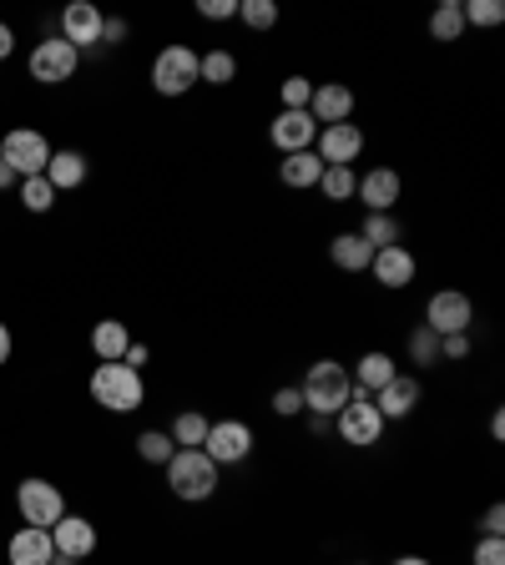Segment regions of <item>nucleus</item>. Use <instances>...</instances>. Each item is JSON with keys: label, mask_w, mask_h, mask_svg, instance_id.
I'll return each instance as SVG.
<instances>
[{"label": "nucleus", "mask_w": 505, "mask_h": 565, "mask_svg": "<svg viewBox=\"0 0 505 565\" xmlns=\"http://www.w3.org/2000/svg\"><path fill=\"white\" fill-rule=\"evenodd\" d=\"M475 565H505V535L475 540Z\"/></svg>", "instance_id": "obj_37"}, {"label": "nucleus", "mask_w": 505, "mask_h": 565, "mask_svg": "<svg viewBox=\"0 0 505 565\" xmlns=\"http://www.w3.org/2000/svg\"><path fill=\"white\" fill-rule=\"evenodd\" d=\"M308 117L319 121V127H339V121H354V92H349L344 81H324V86H314Z\"/></svg>", "instance_id": "obj_15"}, {"label": "nucleus", "mask_w": 505, "mask_h": 565, "mask_svg": "<svg viewBox=\"0 0 505 565\" xmlns=\"http://www.w3.org/2000/svg\"><path fill=\"white\" fill-rule=\"evenodd\" d=\"M460 15H466V26H501L505 5L501 0H460Z\"/></svg>", "instance_id": "obj_34"}, {"label": "nucleus", "mask_w": 505, "mask_h": 565, "mask_svg": "<svg viewBox=\"0 0 505 565\" xmlns=\"http://www.w3.org/2000/svg\"><path fill=\"white\" fill-rule=\"evenodd\" d=\"M314 152H319L324 167H354L364 152V132L360 121H339V127H319L314 137Z\"/></svg>", "instance_id": "obj_11"}, {"label": "nucleus", "mask_w": 505, "mask_h": 565, "mask_svg": "<svg viewBox=\"0 0 505 565\" xmlns=\"http://www.w3.org/2000/svg\"><path fill=\"white\" fill-rule=\"evenodd\" d=\"M445 358H470V333H445L439 339V364Z\"/></svg>", "instance_id": "obj_39"}, {"label": "nucleus", "mask_w": 505, "mask_h": 565, "mask_svg": "<svg viewBox=\"0 0 505 565\" xmlns=\"http://www.w3.org/2000/svg\"><path fill=\"white\" fill-rule=\"evenodd\" d=\"M198 86V51L173 40V46H162L157 61H152V92L157 96H187Z\"/></svg>", "instance_id": "obj_5"}, {"label": "nucleus", "mask_w": 505, "mask_h": 565, "mask_svg": "<svg viewBox=\"0 0 505 565\" xmlns=\"http://www.w3.org/2000/svg\"><path fill=\"white\" fill-rule=\"evenodd\" d=\"M333 429H339V439L344 445H354V449H369V445H379V434H385V414L374 409V395L369 389H349V404L333 414Z\"/></svg>", "instance_id": "obj_4"}, {"label": "nucleus", "mask_w": 505, "mask_h": 565, "mask_svg": "<svg viewBox=\"0 0 505 565\" xmlns=\"http://www.w3.org/2000/svg\"><path fill=\"white\" fill-rule=\"evenodd\" d=\"M395 374H399V368H395V358H389L385 349H369V354L354 364V384H360V389H369V395H374V389H385Z\"/></svg>", "instance_id": "obj_26"}, {"label": "nucleus", "mask_w": 505, "mask_h": 565, "mask_svg": "<svg viewBox=\"0 0 505 565\" xmlns=\"http://www.w3.org/2000/svg\"><path fill=\"white\" fill-rule=\"evenodd\" d=\"M354 183H360V177H354V167H324L319 192L329 202H349V198H354Z\"/></svg>", "instance_id": "obj_31"}, {"label": "nucleus", "mask_w": 505, "mask_h": 565, "mask_svg": "<svg viewBox=\"0 0 505 565\" xmlns=\"http://www.w3.org/2000/svg\"><path fill=\"white\" fill-rule=\"evenodd\" d=\"M11 51H15V31L5 26V21H0V61H5Z\"/></svg>", "instance_id": "obj_43"}, {"label": "nucleus", "mask_w": 505, "mask_h": 565, "mask_svg": "<svg viewBox=\"0 0 505 565\" xmlns=\"http://www.w3.org/2000/svg\"><path fill=\"white\" fill-rule=\"evenodd\" d=\"M127 343H132V333H127V323H121V318H102V323L92 329V354L102 358V364H121Z\"/></svg>", "instance_id": "obj_22"}, {"label": "nucleus", "mask_w": 505, "mask_h": 565, "mask_svg": "<svg viewBox=\"0 0 505 565\" xmlns=\"http://www.w3.org/2000/svg\"><path fill=\"white\" fill-rule=\"evenodd\" d=\"M470 323H475V303L460 289H439L435 298L425 303V329H435L439 339H445V333H470Z\"/></svg>", "instance_id": "obj_10"}, {"label": "nucleus", "mask_w": 505, "mask_h": 565, "mask_svg": "<svg viewBox=\"0 0 505 565\" xmlns=\"http://www.w3.org/2000/svg\"><path fill=\"white\" fill-rule=\"evenodd\" d=\"M395 565H430V561H425V555H399Z\"/></svg>", "instance_id": "obj_47"}, {"label": "nucleus", "mask_w": 505, "mask_h": 565, "mask_svg": "<svg viewBox=\"0 0 505 565\" xmlns=\"http://www.w3.org/2000/svg\"><path fill=\"white\" fill-rule=\"evenodd\" d=\"M404 349H410V364H420V368H435L439 364V333L425 329V323L410 333V343H404Z\"/></svg>", "instance_id": "obj_30"}, {"label": "nucleus", "mask_w": 505, "mask_h": 565, "mask_svg": "<svg viewBox=\"0 0 505 565\" xmlns=\"http://www.w3.org/2000/svg\"><path fill=\"white\" fill-rule=\"evenodd\" d=\"M329 258H333V268H344V273H369L374 248L364 243L360 233H339V237L329 243Z\"/></svg>", "instance_id": "obj_21"}, {"label": "nucleus", "mask_w": 505, "mask_h": 565, "mask_svg": "<svg viewBox=\"0 0 505 565\" xmlns=\"http://www.w3.org/2000/svg\"><path fill=\"white\" fill-rule=\"evenodd\" d=\"M31 81H40V86H61V81H71L81 71V51L77 46H67L61 36H46L31 51Z\"/></svg>", "instance_id": "obj_8"}, {"label": "nucleus", "mask_w": 505, "mask_h": 565, "mask_svg": "<svg viewBox=\"0 0 505 565\" xmlns=\"http://www.w3.org/2000/svg\"><path fill=\"white\" fill-rule=\"evenodd\" d=\"M146 358H152V349H146V343H127V354H121V364L142 374V364H146Z\"/></svg>", "instance_id": "obj_41"}, {"label": "nucleus", "mask_w": 505, "mask_h": 565, "mask_svg": "<svg viewBox=\"0 0 505 565\" xmlns=\"http://www.w3.org/2000/svg\"><path fill=\"white\" fill-rule=\"evenodd\" d=\"M56 545H51V530H36V526H21L5 545V561L11 565H51Z\"/></svg>", "instance_id": "obj_19"}, {"label": "nucleus", "mask_w": 505, "mask_h": 565, "mask_svg": "<svg viewBox=\"0 0 505 565\" xmlns=\"http://www.w3.org/2000/svg\"><path fill=\"white\" fill-rule=\"evenodd\" d=\"M15 183H21V177H15V172L5 167V162H0V192H5V187H15Z\"/></svg>", "instance_id": "obj_46"}, {"label": "nucleus", "mask_w": 505, "mask_h": 565, "mask_svg": "<svg viewBox=\"0 0 505 565\" xmlns=\"http://www.w3.org/2000/svg\"><path fill=\"white\" fill-rule=\"evenodd\" d=\"M480 530L485 535H505V505H491V510L480 515Z\"/></svg>", "instance_id": "obj_40"}, {"label": "nucleus", "mask_w": 505, "mask_h": 565, "mask_svg": "<svg viewBox=\"0 0 505 565\" xmlns=\"http://www.w3.org/2000/svg\"><path fill=\"white\" fill-rule=\"evenodd\" d=\"M137 455H142L146 464H167L177 455V445H173V434L167 429H142L137 434Z\"/></svg>", "instance_id": "obj_29"}, {"label": "nucleus", "mask_w": 505, "mask_h": 565, "mask_svg": "<svg viewBox=\"0 0 505 565\" xmlns=\"http://www.w3.org/2000/svg\"><path fill=\"white\" fill-rule=\"evenodd\" d=\"M238 21L248 31H273L279 26V5L273 0H238Z\"/></svg>", "instance_id": "obj_32"}, {"label": "nucleus", "mask_w": 505, "mask_h": 565, "mask_svg": "<svg viewBox=\"0 0 505 565\" xmlns=\"http://www.w3.org/2000/svg\"><path fill=\"white\" fill-rule=\"evenodd\" d=\"M430 36H435L439 46H450V40L466 36V15H460V0H439L435 15H430Z\"/></svg>", "instance_id": "obj_27"}, {"label": "nucleus", "mask_w": 505, "mask_h": 565, "mask_svg": "<svg viewBox=\"0 0 505 565\" xmlns=\"http://www.w3.org/2000/svg\"><path fill=\"white\" fill-rule=\"evenodd\" d=\"M349 389H354L349 368L339 364V358H319V364L308 368V379L298 384V395H304V414L333 420V414L349 404Z\"/></svg>", "instance_id": "obj_1"}, {"label": "nucleus", "mask_w": 505, "mask_h": 565, "mask_svg": "<svg viewBox=\"0 0 505 565\" xmlns=\"http://www.w3.org/2000/svg\"><path fill=\"white\" fill-rule=\"evenodd\" d=\"M198 15L202 21H233V15H238V0H198Z\"/></svg>", "instance_id": "obj_38"}, {"label": "nucleus", "mask_w": 505, "mask_h": 565, "mask_svg": "<svg viewBox=\"0 0 505 565\" xmlns=\"http://www.w3.org/2000/svg\"><path fill=\"white\" fill-rule=\"evenodd\" d=\"M273 414H283V420H298V414H304V395H298L293 384H283L279 395H273Z\"/></svg>", "instance_id": "obj_36"}, {"label": "nucleus", "mask_w": 505, "mask_h": 565, "mask_svg": "<svg viewBox=\"0 0 505 565\" xmlns=\"http://www.w3.org/2000/svg\"><path fill=\"white\" fill-rule=\"evenodd\" d=\"M491 439H505V414H501V409L491 414Z\"/></svg>", "instance_id": "obj_45"}, {"label": "nucleus", "mask_w": 505, "mask_h": 565, "mask_svg": "<svg viewBox=\"0 0 505 565\" xmlns=\"http://www.w3.org/2000/svg\"><path fill=\"white\" fill-rule=\"evenodd\" d=\"M167 470V490H173L177 499H192V505H202V499L218 495V464L202 455V449H177L173 460L162 464Z\"/></svg>", "instance_id": "obj_2"}, {"label": "nucleus", "mask_w": 505, "mask_h": 565, "mask_svg": "<svg viewBox=\"0 0 505 565\" xmlns=\"http://www.w3.org/2000/svg\"><path fill=\"white\" fill-rule=\"evenodd\" d=\"M15 510H21V520L36 530H51L61 515H67V495L51 485V480H21L15 485Z\"/></svg>", "instance_id": "obj_7"}, {"label": "nucleus", "mask_w": 505, "mask_h": 565, "mask_svg": "<svg viewBox=\"0 0 505 565\" xmlns=\"http://www.w3.org/2000/svg\"><path fill=\"white\" fill-rule=\"evenodd\" d=\"M21 208L26 212H51L56 208V187L46 177H21Z\"/></svg>", "instance_id": "obj_33"}, {"label": "nucleus", "mask_w": 505, "mask_h": 565, "mask_svg": "<svg viewBox=\"0 0 505 565\" xmlns=\"http://www.w3.org/2000/svg\"><path fill=\"white\" fill-rule=\"evenodd\" d=\"M0 162L15 172V177H46V162H51V142L31 127H15V132L0 137Z\"/></svg>", "instance_id": "obj_6"}, {"label": "nucleus", "mask_w": 505, "mask_h": 565, "mask_svg": "<svg viewBox=\"0 0 505 565\" xmlns=\"http://www.w3.org/2000/svg\"><path fill=\"white\" fill-rule=\"evenodd\" d=\"M202 455L223 470V464H243L252 455V429L243 420H218L208 424V439H202Z\"/></svg>", "instance_id": "obj_9"}, {"label": "nucleus", "mask_w": 505, "mask_h": 565, "mask_svg": "<svg viewBox=\"0 0 505 565\" xmlns=\"http://www.w3.org/2000/svg\"><path fill=\"white\" fill-rule=\"evenodd\" d=\"M127 40V21H107L102 26V46H121Z\"/></svg>", "instance_id": "obj_42"}, {"label": "nucleus", "mask_w": 505, "mask_h": 565, "mask_svg": "<svg viewBox=\"0 0 505 565\" xmlns=\"http://www.w3.org/2000/svg\"><path fill=\"white\" fill-rule=\"evenodd\" d=\"M51 545H56V555L86 561V555L96 551V526L86 520V515H61V520L51 526Z\"/></svg>", "instance_id": "obj_16"}, {"label": "nucleus", "mask_w": 505, "mask_h": 565, "mask_svg": "<svg viewBox=\"0 0 505 565\" xmlns=\"http://www.w3.org/2000/svg\"><path fill=\"white\" fill-rule=\"evenodd\" d=\"M279 96H283V111H308V102H314V81H308V76H289L279 86Z\"/></svg>", "instance_id": "obj_35"}, {"label": "nucleus", "mask_w": 505, "mask_h": 565, "mask_svg": "<svg viewBox=\"0 0 505 565\" xmlns=\"http://www.w3.org/2000/svg\"><path fill=\"white\" fill-rule=\"evenodd\" d=\"M46 183H51L56 192L81 187L86 183V157H81V152H51V162H46Z\"/></svg>", "instance_id": "obj_23"}, {"label": "nucleus", "mask_w": 505, "mask_h": 565, "mask_svg": "<svg viewBox=\"0 0 505 565\" xmlns=\"http://www.w3.org/2000/svg\"><path fill=\"white\" fill-rule=\"evenodd\" d=\"M360 237L369 243L374 252H379V248H399V237H404V227H399L395 212H364Z\"/></svg>", "instance_id": "obj_25"}, {"label": "nucleus", "mask_w": 505, "mask_h": 565, "mask_svg": "<svg viewBox=\"0 0 505 565\" xmlns=\"http://www.w3.org/2000/svg\"><path fill=\"white\" fill-rule=\"evenodd\" d=\"M369 273H374V283L379 289H410L414 283V252L399 243V248H379L374 252V263H369Z\"/></svg>", "instance_id": "obj_18"}, {"label": "nucleus", "mask_w": 505, "mask_h": 565, "mask_svg": "<svg viewBox=\"0 0 505 565\" xmlns=\"http://www.w3.org/2000/svg\"><path fill=\"white\" fill-rule=\"evenodd\" d=\"M11 349H15V339H11V329L0 323V364H11Z\"/></svg>", "instance_id": "obj_44"}, {"label": "nucleus", "mask_w": 505, "mask_h": 565, "mask_svg": "<svg viewBox=\"0 0 505 565\" xmlns=\"http://www.w3.org/2000/svg\"><path fill=\"white\" fill-rule=\"evenodd\" d=\"M102 26H107V15L96 11L92 0H77V5H67V15H61V40L77 46V51H86V46H102Z\"/></svg>", "instance_id": "obj_13"}, {"label": "nucleus", "mask_w": 505, "mask_h": 565, "mask_svg": "<svg viewBox=\"0 0 505 565\" xmlns=\"http://www.w3.org/2000/svg\"><path fill=\"white\" fill-rule=\"evenodd\" d=\"M414 404H420V379H410V374H395V379L385 384V389H374V409L389 420H410Z\"/></svg>", "instance_id": "obj_17"}, {"label": "nucleus", "mask_w": 505, "mask_h": 565, "mask_svg": "<svg viewBox=\"0 0 505 565\" xmlns=\"http://www.w3.org/2000/svg\"><path fill=\"white\" fill-rule=\"evenodd\" d=\"M208 424H213V420H202L198 409H187V414H177V420H173V429H167V434H173L177 449H202V439H208Z\"/></svg>", "instance_id": "obj_28"}, {"label": "nucleus", "mask_w": 505, "mask_h": 565, "mask_svg": "<svg viewBox=\"0 0 505 565\" xmlns=\"http://www.w3.org/2000/svg\"><path fill=\"white\" fill-rule=\"evenodd\" d=\"M198 81H208V86H233V81H238V56L227 51V46L202 51L198 56Z\"/></svg>", "instance_id": "obj_24"}, {"label": "nucleus", "mask_w": 505, "mask_h": 565, "mask_svg": "<svg viewBox=\"0 0 505 565\" xmlns=\"http://www.w3.org/2000/svg\"><path fill=\"white\" fill-rule=\"evenodd\" d=\"M92 399L102 409H111V414H132V409H142L146 384H142V374H137V368H127V364H96Z\"/></svg>", "instance_id": "obj_3"}, {"label": "nucleus", "mask_w": 505, "mask_h": 565, "mask_svg": "<svg viewBox=\"0 0 505 565\" xmlns=\"http://www.w3.org/2000/svg\"><path fill=\"white\" fill-rule=\"evenodd\" d=\"M319 177H324V162H319V152H314V146H308V152H289V157L279 162V183L293 187V192L319 187Z\"/></svg>", "instance_id": "obj_20"}, {"label": "nucleus", "mask_w": 505, "mask_h": 565, "mask_svg": "<svg viewBox=\"0 0 505 565\" xmlns=\"http://www.w3.org/2000/svg\"><path fill=\"white\" fill-rule=\"evenodd\" d=\"M314 137H319V121L308 117V111H279L273 127H268V142L279 146L283 157H289V152H308Z\"/></svg>", "instance_id": "obj_14"}, {"label": "nucleus", "mask_w": 505, "mask_h": 565, "mask_svg": "<svg viewBox=\"0 0 505 565\" xmlns=\"http://www.w3.org/2000/svg\"><path fill=\"white\" fill-rule=\"evenodd\" d=\"M51 565H77V561H71V555H51Z\"/></svg>", "instance_id": "obj_48"}, {"label": "nucleus", "mask_w": 505, "mask_h": 565, "mask_svg": "<svg viewBox=\"0 0 505 565\" xmlns=\"http://www.w3.org/2000/svg\"><path fill=\"white\" fill-rule=\"evenodd\" d=\"M399 192H404V183H399L395 167H369L360 183H354V198L364 202V212H395Z\"/></svg>", "instance_id": "obj_12"}]
</instances>
